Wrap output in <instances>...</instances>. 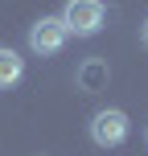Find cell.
I'll list each match as a JSON object with an SVG mask.
<instances>
[{
    "label": "cell",
    "mask_w": 148,
    "mask_h": 156,
    "mask_svg": "<svg viewBox=\"0 0 148 156\" xmlns=\"http://www.w3.org/2000/svg\"><path fill=\"white\" fill-rule=\"evenodd\" d=\"M62 21L74 37H95L107 21V8H103V0H66Z\"/></svg>",
    "instance_id": "cell-1"
},
{
    "label": "cell",
    "mask_w": 148,
    "mask_h": 156,
    "mask_svg": "<svg viewBox=\"0 0 148 156\" xmlns=\"http://www.w3.org/2000/svg\"><path fill=\"white\" fill-rule=\"evenodd\" d=\"M140 45H144V49H148V21H144V25H140Z\"/></svg>",
    "instance_id": "cell-6"
},
{
    "label": "cell",
    "mask_w": 148,
    "mask_h": 156,
    "mask_svg": "<svg viewBox=\"0 0 148 156\" xmlns=\"http://www.w3.org/2000/svg\"><path fill=\"white\" fill-rule=\"evenodd\" d=\"M66 41H70V29H66L62 16H41V21L29 29V49H33V54H41V58L62 54Z\"/></svg>",
    "instance_id": "cell-2"
},
{
    "label": "cell",
    "mask_w": 148,
    "mask_h": 156,
    "mask_svg": "<svg viewBox=\"0 0 148 156\" xmlns=\"http://www.w3.org/2000/svg\"><path fill=\"white\" fill-rule=\"evenodd\" d=\"M91 140L99 148H119L128 140V115L119 107H107V111H95L91 119Z\"/></svg>",
    "instance_id": "cell-3"
},
{
    "label": "cell",
    "mask_w": 148,
    "mask_h": 156,
    "mask_svg": "<svg viewBox=\"0 0 148 156\" xmlns=\"http://www.w3.org/2000/svg\"><path fill=\"white\" fill-rule=\"evenodd\" d=\"M78 82H82V90H103V82H107V62L91 58V62L78 70Z\"/></svg>",
    "instance_id": "cell-5"
},
{
    "label": "cell",
    "mask_w": 148,
    "mask_h": 156,
    "mask_svg": "<svg viewBox=\"0 0 148 156\" xmlns=\"http://www.w3.org/2000/svg\"><path fill=\"white\" fill-rule=\"evenodd\" d=\"M21 74H25L21 54H16V49H8V45H0V90L16 86V82H21Z\"/></svg>",
    "instance_id": "cell-4"
}]
</instances>
